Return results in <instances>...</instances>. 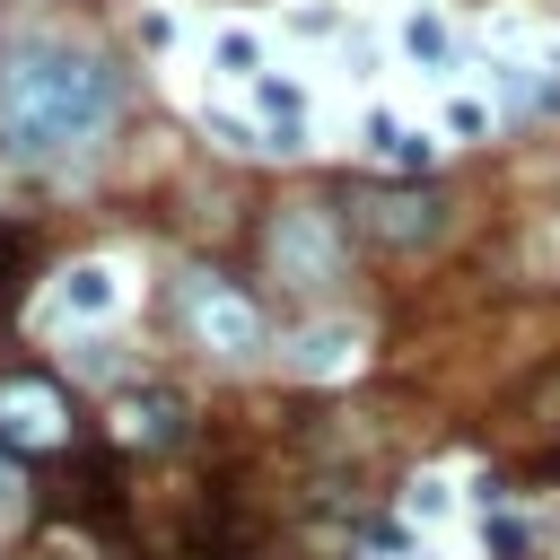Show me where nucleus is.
<instances>
[{
	"label": "nucleus",
	"mask_w": 560,
	"mask_h": 560,
	"mask_svg": "<svg viewBox=\"0 0 560 560\" xmlns=\"http://www.w3.org/2000/svg\"><path fill=\"white\" fill-rule=\"evenodd\" d=\"M131 105V79L61 35H35L18 52H0V158L18 166H70L88 158Z\"/></svg>",
	"instance_id": "nucleus-1"
},
{
	"label": "nucleus",
	"mask_w": 560,
	"mask_h": 560,
	"mask_svg": "<svg viewBox=\"0 0 560 560\" xmlns=\"http://www.w3.org/2000/svg\"><path fill=\"white\" fill-rule=\"evenodd\" d=\"M166 298H175V315H184L192 350H210L219 368H254V359L271 350V324H262V306H254V289H245L236 271L192 262V271H175V280H166Z\"/></svg>",
	"instance_id": "nucleus-2"
},
{
	"label": "nucleus",
	"mask_w": 560,
	"mask_h": 560,
	"mask_svg": "<svg viewBox=\"0 0 560 560\" xmlns=\"http://www.w3.org/2000/svg\"><path fill=\"white\" fill-rule=\"evenodd\" d=\"M254 254H262V280H280V289H324V280H341V262H350V228H341V210L280 201V210L262 219Z\"/></svg>",
	"instance_id": "nucleus-3"
},
{
	"label": "nucleus",
	"mask_w": 560,
	"mask_h": 560,
	"mask_svg": "<svg viewBox=\"0 0 560 560\" xmlns=\"http://www.w3.org/2000/svg\"><path fill=\"white\" fill-rule=\"evenodd\" d=\"M341 228H359L385 254H411L446 236V192L438 184H341Z\"/></svg>",
	"instance_id": "nucleus-4"
},
{
	"label": "nucleus",
	"mask_w": 560,
	"mask_h": 560,
	"mask_svg": "<svg viewBox=\"0 0 560 560\" xmlns=\"http://www.w3.org/2000/svg\"><path fill=\"white\" fill-rule=\"evenodd\" d=\"M70 394H61V376H44V368H9L0 376V446L9 455H61L70 446Z\"/></svg>",
	"instance_id": "nucleus-5"
},
{
	"label": "nucleus",
	"mask_w": 560,
	"mask_h": 560,
	"mask_svg": "<svg viewBox=\"0 0 560 560\" xmlns=\"http://www.w3.org/2000/svg\"><path fill=\"white\" fill-rule=\"evenodd\" d=\"M184 429H192V411L175 402V394H122L114 402V446H184Z\"/></svg>",
	"instance_id": "nucleus-6"
},
{
	"label": "nucleus",
	"mask_w": 560,
	"mask_h": 560,
	"mask_svg": "<svg viewBox=\"0 0 560 560\" xmlns=\"http://www.w3.org/2000/svg\"><path fill=\"white\" fill-rule=\"evenodd\" d=\"M52 298H61V315H70V324H96V315H114V306H122V271H114V262H70Z\"/></svg>",
	"instance_id": "nucleus-7"
},
{
	"label": "nucleus",
	"mask_w": 560,
	"mask_h": 560,
	"mask_svg": "<svg viewBox=\"0 0 560 560\" xmlns=\"http://www.w3.org/2000/svg\"><path fill=\"white\" fill-rule=\"evenodd\" d=\"M359 359V324H306L289 341V376H341Z\"/></svg>",
	"instance_id": "nucleus-8"
},
{
	"label": "nucleus",
	"mask_w": 560,
	"mask_h": 560,
	"mask_svg": "<svg viewBox=\"0 0 560 560\" xmlns=\"http://www.w3.org/2000/svg\"><path fill=\"white\" fill-rule=\"evenodd\" d=\"M219 70H228V79H262V44L228 26V35H219Z\"/></svg>",
	"instance_id": "nucleus-9"
},
{
	"label": "nucleus",
	"mask_w": 560,
	"mask_h": 560,
	"mask_svg": "<svg viewBox=\"0 0 560 560\" xmlns=\"http://www.w3.org/2000/svg\"><path fill=\"white\" fill-rule=\"evenodd\" d=\"M35 254H26V236L18 228H0V315H9V298H18V271H26Z\"/></svg>",
	"instance_id": "nucleus-10"
},
{
	"label": "nucleus",
	"mask_w": 560,
	"mask_h": 560,
	"mask_svg": "<svg viewBox=\"0 0 560 560\" xmlns=\"http://www.w3.org/2000/svg\"><path fill=\"white\" fill-rule=\"evenodd\" d=\"M402 44H411L420 61H446V18H429V9H420V18L402 26Z\"/></svg>",
	"instance_id": "nucleus-11"
},
{
	"label": "nucleus",
	"mask_w": 560,
	"mask_h": 560,
	"mask_svg": "<svg viewBox=\"0 0 560 560\" xmlns=\"http://www.w3.org/2000/svg\"><path fill=\"white\" fill-rule=\"evenodd\" d=\"M481 122H490V114H481V105H446V140H472V131H481Z\"/></svg>",
	"instance_id": "nucleus-12"
},
{
	"label": "nucleus",
	"mask_w": 560,
	"mask_h": 560,
	"mask_svg": "<svg viewBox=\"0 0 560 560\" xmlns=\"http://www.w3.org/2000/svg\"><path fill=\"white\" fill-rule=\"evenodd\" d=\"M0 508H9V446H0Z\"/></svg>",
	"instance_id": "nucleus-13"
}]
</instances>
